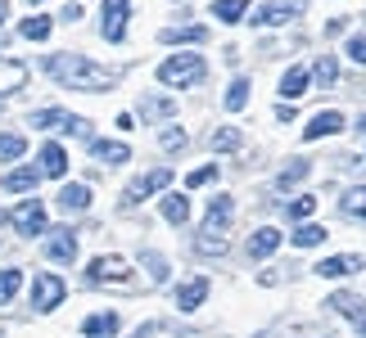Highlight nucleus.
<instances>
[{"label": "nucleus", "mask_w": 366, "mask_h": 338, "mask_svg": "<svg viewBox=\"0 0 366 338\" xmlns=\"http://www.w3.org/2000/svg\"><path fill=\"white\" fill-rule=\"evenodd\" d=\"M46 73L59 81V86H68V91H109L118 81L114 68H100V63L81 59V54H50Z\"/></svg>", "instance_id": "f257e3e1"}, {"label": "nucleus", "mask_w": 366, "mask_h": 338, "mask_svg": "<svg viewBox=\"0 0 366 338\" xmlns=\"http://www.w3.org/2000/svg\"><path fill=\"white\" fill-rule=\"evenodd\" d=\"M204 73H208L204 54H167V59L159 63V81L172 86V91H186V86H194V81H204Z\"/></svg>", "instance_id": "f03ea898"}, {"label": "nucleus", "mask_w": 366, "mask_h": 338, "mask_svg": "<svg viewBox=\"0 0 366 338\" xmlns=\"http://www.w3.org/2000/svg\"><path fill=\"white\" fill-rule=\"evenodd\" d=\"M235 217V199L231 194H217L213 203H208V217H204V239H199V248L204 252H227V225Z\"/></svg>", "instance_id": "7ed1b4c3"}, {"label": "nucleus", "mask_w": 366, "mask_h": 338, "mask_svg": "<svg viewBox=\"0 0 366 338\" xmlns=\"http://www.w3.org/2000/svg\"><path fill=\"white\" fill-rule=\"evenodd\" d=\"M32 126H41V131H64V135H91V126L77 118V113L68 108H41L32 113Z\"/></svg>", "instance_id": "20e7f679"}, {"label": "nucleus", "mask_w": 366, "mask_h": 338, "mask_svg": "<svg viewBox=\"0 0 366 338\" xmlns=\"http://www.w3.org/2000/svg\"><path fill=\"white\" fill-rule=\"evenodd\" d=\"M9 225L19 235H46V203H41V199H23L9 212Z\"/></svg>", "instance_id": "39448f33"}, {"label": "nucleus", "mask_w": 366, "mask_h": 338, "mask_svg": "<svg viewBox=\"0 0 366 338\" xmlns=\"http://www.w3.org/2000/svg\"><path fill=\"white\" fill-rule=\"evenodd\" d=\"M64 280L59 275H50V271H41L36 275V285H32V307H36V312H54V307H59L64 302Z\"/></svg>", "instance_id": "423d86ee"}, {"label": "nucleus", "mask_w": 366, "mask_h": 338, "mask_svg": "<svg viewBox=\"0 0 366 338\" xmlns=\"http://www.w3.org/2000/svg\"><path fill=\"white\" fill-rule=\"evenodd\" d=\"M167 180H172V167H154V172L136 176L132 185H127V194H122V199H127V203H140V199H149L154 190H167Z\"/></svg>", "instance_id": "0eeeda50"}, {"label": "nucleus", "mask_w": 366, "mask_h": 338, "mask_svg": "<svg viewBox=\"0 0 366 338\" xmlns=\"http://www.w3.org/2000/svg\"><path fill=\"white\" fill-rule=\"evenodd\" d=\"M307 9V0H267V5L258 9V27H280V23H290L294 14H303Z\"/></svg>", "instance_id": "6e6552de"}, {"label": "nucleus", "mask_w": 366, "mask_h": 338, "mask_svg": "<svg viewBox=\"0 0 366 338\" xmlns=\"http://www.w3.org/2000/svg\"><path fill=\"white\" fill-rule=\"evenodd\" d=\"M86 275L95 280V285H118V280L132 275V266H127L122 257H95V262L86 266Z\"/></svg>", "instance_id": "1a4fd4ad"}, {"label": "nucleus", "mask_w": 366, "mask_h": 338, "mask_svg": "<svg viewBox=\"0 0 366 338\" xmlns=\"http://www.w3.org/2000/svg\"><path fill=\"white\" fill-rule=\"evenodd\" d=\"M46 257L50 262H73L77 257V235L73 230H50V239H46Z\"/></svg>", "instance_id": "9d476101"}, {"label": "nucleus", "mask_w": 366, "mask_h": 338, "mask_svg": "<svg viewBox=\"0 0 366 338\" xmlns=\"http://www.w3.org/2000/svg\"><path fill=\"white\" fill-rule=\"evenodd\" d=\"M127 5H132V0H104V41L127 36Z\"/></svg>", "instance_id": "9b49d317"}, {"label": "nucleus", "mask_w": 366, "mask_h": 338, "mask_svg": "<svg viewBox=\"0 0 366 338\" xmlns=\"http://www.w3.org/2000/svg\"><path fill=\"white\" fill-rule=\"evenodd\" d=\"M362 266H366V257L348 252V257H326V262L317 266V275H321V280H340V275H357Z\"/></svg>", "instance_id": "f8f14e48"}, {"label": "nucleus", "mask_w": 366, "mask_h": 338, "mask_svg": "<svg viewBox=\"0 0 366 338\" xmlns=\"http://www.w3.org/2000/svg\"><path fill=\"white\" fill-rule=\"evenodd\" d=\"M204 298H208V280L204 275H194V280H186V285L177 289V307H181V312H199Z\"/></svg>", "instance_id": "ddd939ff"}, {"label": "nucleus", "mask_w": 366, "mask_h": 338, "mask_svg": "<svg viewBox=\"0 0 366 338\" xmlns=\"http://www.w3.org/2000/svg\"><path fill=\"white\" fill-rule=\"evenodd\" d=\"M27 86V63L19 59H0V95H14Z\"/></svg>", "instance_id": "4468645a"}, {"label": "nucleus", "mask_w": 366, "mask_h": 338, "mask_svg": "<svg viewBox=\"0 0 366 338\" xmlns=\"http://www.w3.org/2000/svg\"><path fill=\"white\" fill-rule=\"evenodd\" d=\"M208 32H204V23H186V27H163L159 32V41L163 46H194V41H204Z\"/></svg>", "instance_id": "2eb2a0df"}, {"label": "nucleus", "mask_w": 366, "mask_h": 338, "mask_svg": "<svg viewBox=\"0 0 366 338\" xmlns=\"http://www.w3.org/2000/svg\"><path fill=\"white\" fill-rule=\"evenodd\" d=\"M335 77H340V59H335V54H321V59H317V68L307 73V81H312V91H330V86H335Z\"/></svg>", "instance_id": "dca6fc26"}, {"label": "nucleus", "mask_w": 366, "mask_h": 338, "mask_svg": "<svg viewBox=\"0 0 366 338\" xmlns=\"http://www.w3.org/2000/svg\"><path fill=\"white\" fill-rule=\"evenodd\" d=\"M64 172H68V153H64V145L46 140V145H41V176H64Z\"/></svg>", "instance_id": "f3484780"}, {"label": "nucleus", "mask_w": 366, "mask_h": 338, "mask_svg": "<svg viewBox=\"0 0 366 338\" xmlns=\"http://www.w3.org/2000/svg\"><path fill=\"white\" fill-rule=\"evenodd\" d=\"M81 334H86V338H114L118 334V312L86 316V320H81Z\"/></svg>", "instance_id": "a211bd4d"}, {"label": "nucleus", "mask_w": 366, "mask_h": 338, "mask_svg": "<svg viewBox=\"0 0 366 338\" xmlns=\"http://www.w3.org/2000/svg\"><path fill=\"white\" fill-rule=\"evenodd\" d=\"M340 126H344V118H340V113H317V118L303 126V140H326V135H335V131H340Z\"/></svg>", "instance_id": "6ab92c4d"}, {"label": "nucleus", "mask_w": 366, "mask_h": 338, "mask_svg": "<svg viewBox=\"0 0 366 338\" xmlns=\"http://www.w3.org/2000/svg\"><path fill=\"white\" fill-rule=\"evenodd\" d=\"M276 248H280V230H272V225H262V230L249 235V257H272Z\"/></svg>", "instance_id": "aec40b11"}, {"label": "nucleus", "mask_w": 366, "mask_h": 338, "mask_svg": "<svg viewBox=\"0 0 366 338\" xmlns=\"http://www.w3.org/2000/svg\"><path fill=\"white\" fill-rule=\"evenodd\" d=\"M59 208H64V212H86V208H91V190L86 185H64L59 190Z\"/></svg>", "instance_id": "412c9836"}, {"label": "nucleus", "mask_w": 366, "mask_h": 338, "mask_svg": "<svg viewBox=\"0 0 366 338\" xmlns=\"http://www.w3.org/2000/svg\"><path fill=\"white\" fill-rule=\"evenodd\" d=\"M91 153L100 163H127V158H132V149L118 145V140H91Z\"/></svg>", "instance_id": "4be33fe9"}, {"label": "nucleus", "mask_w": 366, "mask_h": 338, "mask_svg": "<svg viewBox=\"0 0 366 338\" xmlns=\"http://www.w3.org/2000/svg\"><path fill=\"white\" fill-rule=\"evenodd\" d=\"M41 180V167H14V172L5 176V190L9 194H23V190H32Z\"/></svg>", "instance_id": "5701e85b"}, {"label": "nucleus", "mask_w": 366, "mask_h": 338, "mask_svg": "<svg viewBox=\"0 0 366 338\" xmlns=\"http://www.w3.org/2000/svg\"><path fill=\"white\" fill-rule=\"evenodd\" d=\"M280 95H285V100H299V95H307V68H290V73L280 77Z\"/></svg>", "instance_id": "b1692460"}, {"label": "nucleus", "mask_w": 366, "mask_h": 338, "mask_svg": "<svg viewBox=\"0 0 366 338\" xmlns=\"http://www.w3.org/2000/svg\"><path fill=\"white\" fill-rule=\"evenodd\" d=\"M163 217L172 221V225L190 221V199H186V194H163Z\"/></svg>", "instance_id": "393cba45"}, {"label": "nucleus", "mask_w": 366, "mask_h": 338, "mask_svg": "<svg viewBox=\"0 0 366 338\" xmlns=\"http://www.w3.org/2000/svg\"><path fill=\"white\" fill-rule=\"evenodd\" d=\"M330 307H335L340 316H348V320H362V316H366V302L357 298V293H335Z\"/></svg>", "instance_id": "a878e982"}, {"label": "nucleus", "mask_w": 366, "mask_h": 338, "mask_svg": "<svg viewBox=\"0 0 366 338\" xmlns=\"http://www.w3.org/2000/svg\"><path fill=\"white\" fill-rule=\"evenodd\" d=\"M317 244H326V225L303 221L299 230H294V248H317Z\"/></svg>", "instance_id": "bb28decb"}, {"label": "nucleus", "mask_w": 366, "mask_h": 338, "mask_svg": "<svg viewBox=\"0 0 366 338\" xmlns=\"http://www.w3.org/2000/svg\"><path fill=\"white\" fill-rule=\"evenodd\" d=\"M249 14V0H217L213 5V19H222V23H240Z\"/></svg>", "instance_id": "cd10ccee"}, {"label": "nucleus", "mask_w": 366, "mask_h": 338, "mask_svg": "<svg viewBox=\"0 0 366 338\" xmlns=\"http://www.w3.org/2000/svg\"><path fill=\"white\" fill-rule=\"evenodd\" d=\"M23 153H27V140L23 135H14V131L0 135V163H14V158H23Z\"/></svg>", "instance_id": "c85d7f7f"}, {"label": "nucleus", "mask_w": 366, "mask_h": 338, "mask_svg": "<svg viewBox=\"0 0 366 338\" xmlns=\"http://www.w3.org/2000/svg\"><path fill=\"white\" fill-rule=\"evenodd\" d=\"M244 104H249V77H235L231 86H227V108H231V113H240Z\"/></svg>", "instance_id": "c756f323"}, {"label": "nucleus", "mask_w": 366, "mask_h": 338, "mask_svg": "<svg viewBox=\"0 0 366 338\" xmlns=\"http://www.w3.org/2000/svg\"><path fill=\"white\" fill-rule=\"evenodd\" d=\"M344 217H366V185H353L344 194Z\"/></svg>", "instance_id": "7c9ffc66"}, {"label": "nucleus", "mask_w": 366, "mask_h": 338, "mask_svg": "<svg viewBox=\"0 0 366 338\" xmlns=\"http://www.w3.org/2000/svg\"><path fill=\"white\" fill-rule=\"evenodd\" d=\"M140 262H145V271H149V280H154V285H163V280H167V271H172L163 252H145Z\"/></svg>", "instance_id": "2f4dec72"}, {"label": "nucleus", "mask_w": 366, "mask_h": 338, "mask_svg": "<svg viewBox=\"0 0 366 338\" xmlns=\"http://www.w3.org/2000/svg\"><path fill=\"white\" fill-rule=\"evenodd\" d=\"M23 289V271H0V307L14 302V293Z\"/></svg>", "instance_id": "473e14b6"}, {"label": "nucleus", "mask_w": 366, "mask_h": 338, "mask_svg": "<svg viewBox=\"0 0 366 338\" xmlns=\"http://www.w3.org/2000/svg\"><path fill=\"white\" fill-rule=\"evenodd\" d=\"M50 27H54V23H50V19H41V14H36V19H27V23L19 27V32H23L27 41H46V36H50Z\"/></svg>", "instance_id": "72a5a7b5"}, {"label": "nucleus", "mask_w": 366, "mask_h": 338, "mask_svg": "<svg viewBox=\"0 0 366 338\" xmlns=\"http://www.w3.org/2000/svg\"><path fill=\"white\" fill-rule=\"evenodd\" d=\"M307 176V163H290L285 167V172H280L276 176V190H290V185H299V180Z\"/></svg>", "instance_id": "f704fd0d"}, {"label": "nucleus", "mask_w": 366, "mask_h": 338, "mask_svg": "<svg viewBox=\"0 0 366 338\" xmlns=\"http://www.w3.org/2000/svg\"><path fill=\"white\" fill-rule=\"evenodd\" d=\"M312 212H317V199H312V194H299V199L290 203V217H294V221H307Z\"/></svg>", "instance_id": "c9c22d12"}, {"label": "nucleus", "mask_w": 366, "mask_h": 338, "mask_svg": "<svg viewBox=\"0 0 366 338\" xmlns=\"http://www.w3.org/2000/svg\"><path fill=\"white\" fill-rule=\"evenodd\" d=\"M208 180H217V167H213V163H204V167H194V172L186 176V185H190V190H199V185H208Z\"/></svg>", "instance_id": "e433bc0d"}, {"label": "nucleus", "mask_w": 366, "mask_h": 338, "mask_svg": "<svg viewBox=\"0 0 366 338\" xmlns=\"http://www.w3.org/2000/svg\"><path fill=\"white\" fill-rule=\"evenodd\" d=\"M159 145L163 149H181V145H186V131H181V126H163V131H159Z\"/></svg>", "instance_id": "4c0bfd02"}, {"label": "nucleus", "mask_w": 366, "mask_h": 338, "mask_svg": "<svg viewBox=\"0 0 366 338\" xmlns=\"http://www.w3.org/2000/svg\"><path fill=\"white\" fill-rule=\"evenodd\" d=\"M348 59L366 63V36H348Z\"/></svg>", "instance_id": "58836bf2"}, {"label": "nucleus", "mask_w": 366, "mask_h": 338, "mask_svg": "<svg viewBox=\"0 0 366 338\" xmlns=\"http://www.w3.org/2000/svg\"><path fill=\"white\" fill-rule=\"evenodd\" d=\"M235 145H240V135H235L231 126H227V131H217V135H213V149H235Z\"/></svg>", "instance_id": "ea45409f"}, {"label": "nucleus", "mask_w": 366, "mask_h": 338, "mask_svg": "<svg viewBox=\"0 0 366 338\" xmlns=\"http://www.w3.org/2000/svg\"><path fill=\"white\" fill-rule=\"evenodd\" d=\"M145 113H149V118H167L172 104H167V100H145Z\"/></svg>", "instance_id": "a19ab883"}, {"label": "nucleus", "mask_w": 366, "mask_h": 338, "mask_svg": "<svg viewBox=\"0 0 366 338\" xmlns=\"http://www.w3.org/2000/svg\"><path fill=\"white\" fill-rule=\"evenodd\" d=\"M5 14H9V0H0V23H5Z\"/></svg>", "instance_id": "79ce46f5"}, {"label": "nucleus", "mask_w": 366, "mask_h": 338, "mask_svg": "<svg viewBox=\"0 0 366 338\" xmlns=\"http://www.w3.org/2000/svg\"><path fill=\"white\" fill-rule=\"evenodd\" d=\"M357 131H362V135H366V118H362V122H357Z\"/></svg>", "instance_id": "37998d69"}, {"label": "nucleus", "mask_w": 366, "mask_h": 338, "mask_svg": "<svg viewBox=\"0 0 366 338\" xmlns=\"http://www.w3.org/2000/svg\"><path fill=\"white\" fill-rule=\"evenodd\" d=\"M357 329H362V334H366V316H362V320H357Z\"/></svg>", "instance_id": "c03bdc74"}, {"label": "nucleus", "mask_w": 366, "mask_h": 338, "mask_svg": "<svg viewBox=\"0 0 366 338\" xmlns=\"http://www.w3.org/2000/svg\"><path fill=\"white\" fill-rule=\"evenodd\" d=\"M32 5H41V0H32Z\"/></svg>", "instance_id": "a18cd8bd"}]
</instances>
